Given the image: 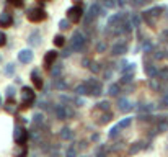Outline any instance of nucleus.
I'll return each mask as SVG.
<instances>
[{"label": "nucleus", "instance_id": "1", "mask_svg": "<svg viewBox=\"0 0 168 157\" xmlns=\"http://www.w3.org/2000/svg\"><path fill=\"white\" fill-rule=\"evenodd\" d=\"M85 46V36H83V33H80V31H75L74 33V36H72L70 39V48H72V51H82Z\"/></svg>", "mask_w": 168, "mask_h": 157}, {"label": "nucleus", "instance_id": "2", "mask_svg": "<svg viewBox=\"0 0 168 157\" xmlns=\"http://www.w3.org/2000/svg\"><path fill=\"white\" fill-rule=\"evenodd\" d=\"M26 17H28V20L30 21H33V23H39V21H42V20H46V12L42 10V8H33V10H30L26 13Z\"/></svg>", "mask_w": 168, "mask_h": 157}, {"label": "nucleus", "instance_id": "3", "mask_svg": "<svg viewBox=\"0 0 168 157\" xmlns=\"http://www.w3.org/2000/svg\"><path fill=\"white\" fill-rule=\"evenodd\" d=\"M67 18H69V21H72V23H78V21L82 20V8H80L78 5L70 7L67 10Z\"/></svg>", "mask_w": 168, "mask_h": 157}, {"label": "nucleus", "instance_id": "4", "mask_svg": "<svg viewBox=\"0 0 168 157\" xmlns=\"http://www.w3.org/2000/svg\"><path fill=\"white\" fill-rule=\"evenodd\" d=\"M15 141H17V144L25 146V142L28 141V131L25 128H21V126L15 128Z\"/></svg>", "mask_w": 168, "mask_h": 157}, {"label": "nucleus", "instance_id": "5", "mask_svg": "<svg viewBox=\"0 0 168 157\" xmlns=\"http://www.w3.org/2000/svg\"><path fill=\"white\" fill-rule=\"evenodd\" d=\"M88 84V89H90V94L95 95V97H100L101 95V92H103V87H101V84L96 80V78H91L90 82H86Z\"/></svg>", "mask_w": 168, "mask_h": 157}, {"label": "nucleus", "instance_id": "6", "mask_svg": "<svg viewBox=\"0 0 168 157\" xmlns=\"http://www.w3.org/2000/svg\"><path fill=\"white\" fill-rule=\"evenodd\" d=\"M126 53H127V44L126 43H116V44L113 46V49H111L113 56H122Z\"/></svg>", "mask_w": 168, "mask_h": 157}, {"label": "nucleus", "instance_id": "7", "mask_svg": "<svg viewBox=\"0 0 168 157\" xmlns=\"http://www.w3.org/2000/svg\"><path fill=\"white\" fill-rule=\"evenodd\" d=\"M21 97H23V102L25 103H33L34 102V92H33V89L23 87V90H21Z\"/></svg>", "mask_w": 168, "mask_h": 157}, {"label": "nucleus", "instance_id": "8", "mask_svg": "<svg viewBox=\"0 0 168 157\" xmlns=\"http://www.w3.org/2000/svg\"><path fill=\"white\" fill-rule=\"evenodd\" d=\"M33 58H34V56H33V51H31V49H23V51L18 53V59H20L21 62H25V64L31 62Z\"/></svg>", "mask_w": 168, "mask_h": 157}, {"label": "nucleus", "instance_id": "9", "mask_svg": "<svg viewBox=\"0 0 168 157\" xmlns=\"http://www.w3.org/2000/svg\"><path fill=\"white\" fill-rule=\"evenodd\" d=\"M54 115L57 116V119H65V118L69 116L67 106H64V105H57V106H54Z\"/></svg>", "mask_w": 168, "mask_h": 157}, {"label": "nucleus", "instance_id": "10", "mask_svg": "<svg viewBox=\"0 0 168 157\" xmlns=\"http://www.w3.org/2000/svg\"><path fill=\"white\" fill-rule=\"evenodd\" d=\"M56 59H57V51H47L46 56H44V59H42V62H44L46 67H51L56 62Z\"/></svg>", "mask_w": 168, "mask_h": 157}, {"label": "nucleus", "instance_id": "11", "mask_svg": "<svg viewBox=\"0 0 168 157\" xmlns=\"http://www.w3.org/2000/svg\"><path fill=\"white\" fill-rule=\"evenodd\" d=\"M12 23H13V18H12V15H10L8 12H3L2 15H0V26L8 28V26H12Z\"/></svg>", "mask_w": 168, "mask_h": 157}, {"label": "nucleus", "instance_id": "12", "mask_svg": "<svg viewBox=\"0 0 168 157\" xmlns=\"http://www.w3.org/2000/svg\"><path fill=\"white\" fill-rule=\"evenodd\" d=\"M98 15H100V5H98V3H93V5L90 7L88 17L85 18V23H90V21H91V18H96Z\"/></svg>", "mask_w": 168, "mask_h": 157}, {"label": "nucleus", "instance_id": "13", "mask_svg": "<svg viewBox=\"0 0 168 157\" xmlns=\"http://www.w3.org/2000/svg\"><path fill=\"white\" fill-rule=\"evenodd\" d=\"M118 106H119L121 111H129V110H132V103H131L127 98H119Z\"/></svg>", "mask_w": 168, "mask_h": 157}, {"label": "nucleus", "instance_id": "14", "mask_svg": "<svg viewBox=\"0 0 168 157\" xmlns=\"http://www.w3.org/2000/svg\"><path fill=\"white\" fill-rule=\"evenodd\" d=\"M31 77H33V82H34V85H36V89H42V77H39V72L38 70H33L31 72Z\"/></svg>", "mask_w": 168, "mask_h": 157}, {"label": "nucleus", "instance_id": "15", "mask_svg": "<svg viewBox=\"0 0 168 157\" xmlns=\"http://www.w3.org/2000/svg\"><path fill=\"white\" fill-rule=\"evenodd\" d=\"M75 92L78 95H86V94H90V89H88V84L83 82V84H80L75 87Z\"/></svg>", "mask_w": 168, "mask_h": 157}, {"label": "nucleus", "instance_id": "16", "mask_svg": "<svg viewBox=\"0 0 168 157\" xmlns=\"http://www.w3.org/2000/svg\"><path fill=\"white\" fill-rule=\"evenodd\" d=\"M61 138H62L64 141H70L72 138H74V133H72V129H69V128H62Z\"/></svg>", "mask_w": 168, "mask_h": 157}, {"label": "nucleus", "instance_id": "17", "mask_svg": "<svg viewBox=\"0 0 168 157\" xmlns=\"http://www.w3.org/2000/svg\"><path fill=\"white\" fill-rule=\"evenodd\" d=\"M142 147H144L142 142H134V144L129 147V154H131V155H134V154H137L139 151H142Z\"/></svg>", "mask_w": 168, "mask_h": 157}, {"label": "nucleus", "instance_id": "18", "mask_svg": "<svg viewBox=\"0 0 168 157\" xmlns=\"http://www.w3.org/2000/svg\"><path fill=\"white\" fill-rule=\"evenodd\" d=\"M145 74H147L149 77H155V75H158V70L153 66H145Z\"/></svg>", "mask_w": 168, "mask_h": 157}, {"label": "nucleus", "instance_id": "19", "mask_svg": "<svg viewBox=\"0 0 168 157\" xmlns=\"http://www.w3.org/2000/svg\"><path fill=\"white\" fill-rule=\"evenodd\" d=\"M131 123H132V118H124V119H121L119 121V128H121V129H126V128H129L131 126Z\"/></svg>", "mask_w": 168, "mask_h": 157}, {"label": "nucleus", "instance_id": "20", "mask_svg": "<svg viewBox=\"0 0 168 157\" xmlns=\"http://www.w3.org/2000/svg\"><path fill=\"white\" fill-rule=\"evenodd\" d=\"M119 131H121V128H119V124H116V126H113L111 129H109V133H108V136H109V138L113 139V138H116V136H118V133H119Z\"/></svg>", "mask_w": 168, "mask_h": 157}, {"label": "nucleus", "instance_id": "21", "mask_svg": "<svg viewBox=\"0 0 168 157\" xmlns=\"http://www.w3.org/2000/svg\"><path fill=\"white\" fill-rule=\"evenodd\" d=\"M65 43V38L62 36V34H57V36H54V44L56 46H64Z\"/></svg>", "mask_w": 168, "mask_h": 157}, {"label": "nucleus", "instance_id": "22", "mask_svg": "<svg viewBox=\"0 0 168 157\" xmlns=\"http://www.w3.org/2000/svg\"><path fill=\"white\" fill-rule=\"evenodd\" d=\"M118 92H119V84H113L111 87H109V95H118Z\"/></svg>", "mask_w": 168, "mask_h": 157}, {"label": "nucleus", "instance_id": "23", "mask_svg": "<svg viewBox=\"0 0 168 157\" xmlns=\"http://www.w3.org/2000/svg\"><path fill=\"white\" fill-rule=\"evenodd\" d=\"M157 129H158L160 133L166 131V129H168V121H160V123H158V126H157Z\"/></svg>", "mask_w": 168, "mask_h": 157}, {"label": "nucleus", "instance_id": "24", "mask_svg": "<svg viewBox=\"0 0 168 157\" xmlns=\"http://www.w3.org/2000/svg\"><path fill=\"white\" fill-rule=\"evenodd\" d=\"M38 38H39V33H33L28 41H30V44H33V46H34V44H38V43H39V41H38Z\"/></svg>", "mask_w": 168, "mask_h": 157}, {"label": "nucleus", "instance_id": "25", "mask_svg": "<svg viewBox=\"0 0 168 157\" xmlns=\"http://www.w3.org/2000/svg\"><path fill=\"white\" fill-rule=\"evenodd\" d=\"M101 2H103V5L106 7V8H114V7H116L114 0H101Z\"/></svg>", "mask_w": 168, "mask_h": 157}, {"label": "nucleus", "instance_id": "26", "mask_svg": "<svg viewBox=\"0 0 168 157\" xmlns=\"http://www.w3.org/2000/svg\"><path fill=\"white\" fill-rule=\"evenodd\" d=\"M62 66H61V64H59V66H56L54 69H52V77H59L61 75V72H62Z\"/></svg>", "mask_w": 168, "mask_h": 157}, {"label": "nucleus", "instance_id": "27", "mask_svg": "<svg viewBox=\"0 0 168 157\" xmlns=\"http://www.w3.org/2000/svg\"><path fill=\"white\" fill-rule=\"evenodd\" d=\"M98 108L103 110V111H108L109 110V102H108V100H106V102H100L98 103Z\"/></svg>", "mask_w": 168, "mask_h": 157}, {"label": "nucleus", "instance_id": "28", "mask_svg": "<svg viewBox=\"0 0 168 157\" xmlns=\"http://www.w3.org/2000/svg\"><path fill=\"white\" fill-rule=\"evenodd\" d=\"M69 25H70L69 20H61V21H59V28H61V30H67Z\"/></svg>", "mask_w": 168, "mask_h": 157}, {"label": "nucleus", "instance_id": "29", "mask_svg": "<svg viewBox=\"0 0 168 157\" xmlns=\"http://www.w3.org/2000/svg\"><path fill=\"white\" fill-rule=\"evenodd\" d=\"M13 72H15V64H8V66L5 67V74H8V75H12Z\"/></svg>", "mask_w": 168, "mask_h": 157}, {"label": "nucleus", "instance_id": "30", "mask_svg": "<svg viewBox=\"0 0 168 157\" xmlns=\"http://www.w3.org/2000/svg\"><path fill=\"white\" fill-rule=\"evenodd\" d=\"M44 121V115L42 113H36L34 115V123H42Z\"/></svg>", "mask_w": 168, "mask_h": 157}, {"label": "nucleus", "instance_id": "31", "mask_svg": "<svg viewBox=\"0 0 168 157\" xmlns=\"http://www.w3.org/2000/svg\"><path fill=\"white\" fill-rule=\"evenodd\" d=\"M158 75L162 77V78H165V80H168V67H165V69H162L158 72Z\"/></svg>", "mask_w": 168, "mask_h": 157}, {"label": "nucleus", "instance_id": "32", "mask_svg": "<svg viewBox=\"0 0 168 157\" xmlns=\"http://www.w3.org/2000/svg\"><path fill=\"white\" fill-rule=\"evenodd\" d=\"M13 95H15V89H13V87H8V89H7V98L12 100Z\"/></svg>", "mask_w": 168, "mask_h": 157}, {"label": "nucleus", "instance_id": "33", "mask_svg": "<svg viewBox=\"0 0 168 157\" xmlns=\"http://www.w3.org/2000/svg\"><path fill=\"white\" fill-rule=\"evenodd\" d=\"M54 87H56V89H65V87H67V84L62 82V80H57V82L54 84Z\"/></svg>", "mask_w": 168, "mask_h": 157}, {"label": "nucleus", "instance_id": "34", "mask_svg": "<svg viewBox=\"0 0 168 157\" xmlns=\"http://www.w3.org/2000/svg\"><path fill=\"white\" fill-rule=\"evenodd\" d=\"M96 51H98V53H103V51H106V43H100V44L96 46Z\"/></svg>", "mask_w": 168, "mask_h": 157}, {"label": "nucleus", "instance_id": "35", "mask_svg": "<svg viewBox=\"0 0 168 157\" xmlns=\"http://www.w3.org/2000/svg\"><path fill=\"white\" fill-rule=\"evenodd\" d=\"M113 116H111V113H106V115H103V118H101V121L100 123H108L109 119H111Z\"/></svg>", "mask_w": 168, "mask_h": 157}, {"label": "nucleus", "instance_id": "36", "mask_svg": "<svg viewBox=\"0 0 168 157\" xmlns=\"http://www.w3.org/2000/svg\"><path fill=\"white\" fill-rule=\"evenodd\" d=\"M5 43H7V36L3 31H0V46H5Z\"/></svg>", "mask_w": 168, "mask_h": 157}, {"label": "nucleus", "instance_id": "37", "mask_svg": "<svg viewBox=\"0 0 168 157\" xmlns=\"http://www.w3.org/2000/svg\"><path fill=\"white\" fill-rule=\"evenodd\" d=\"M131 78H132V74H126V75L122 77V80H121V82H122V84H129V82H131Z\"/></svg>", "mask_w": 168, "mask_h": 157}, {"label": "nucleus", "instance_id": "38", "mask_svg": "<svg viewBox=\"0 0 168 157\" xmlns=\"http://www.w3.org/2000/svg\"><path fill=\"white\" fill-rule=\"evenodd\" d=\"M90 69H91V72H100V66H98V64H91V66H90Z\"/></svg>", "mask_w": 168, "mask_h": 157}, {"label": "nucleus", "instance_id": "39", "mask_svg": "<svg viewBox=\"0 0 168 157\" xmlns=\"http://www.w3.org/2000/svg\"><path fill=\"white\" fill-rule=\"evenodd\" d=\"M10 3H13L15 7H21L23 5V0H10Z\"/></svg>", "mask_w": 168, "mask_h": 157}, {"label": "nucleus", "instance_id": "40", "mask_svg": "<svg viewBox=\"0 0 168 157\" xmlns=\"http://www.w3.org/2000/svg\"><path fill=\"white\" fill-rule=\"evenodd\" d=\"M74 155H75V149H74V147H70V149H69V152H67V157H74Z\"/></svg>", "mask_w": 168, "mask_h": 157}, {"label": "nucleus", "instance_id": "41", "mask_svg": "<svg viewBox=\"0 0 168 157\" xmlns=\"http://www.w3.org/2000/svg\"><path fill=\"white\" fill-rule=\"evenodd\" d=\"M162 103H163L165 106H168V94H165V95H163V98H162Z\"/></svg>", "mask_w": 168, "mask_h": 157}, {"label": "nucleus", "instance_id": "42", "mask_svg": "<svg viewBox=\"0 0 168 157\" xmlns=\"http://www.w3.org/2000/svg\"><path fill=\"white\" fill-rule=\"evenodd\" d=\"M145 2H147V0H132V3H134V5H144Z\"/></svg>", "mask_w": 168, "mask_h": 157}, {"label": "nucleus", "instance_id": "43", "mask_svg": "<svg viewBox=\"0 0 168 157\" xmlns=\"http://www.w3.org/2000/svg\"><path fill=\"white\" fill-rule=\"evenodd\" d=\"M26 154H28V151H26V149H23V151L18 152V157H26Z\"/></svg>", "mask_w": 168, "mask_h": 157}, {"label": "nucleus", "instance_id": "44", "mask_svg": "<svg viewBox=\"0 0 168 157\" xmlns=\"http://www.w3.org/2000/svg\"><path fill=\"white\" fill-rule=\"evenodd\" d=\"M144 49H145V51H150V49H152V44H150V43H147V44L144 46Z\"/></svg>", "mask_w": 168, "mask_h": 157}, {"label": "nucleus", "instance_id": "45", "mask_svg": "<svg viewBox=\"0 0 168 157\" xmlns=\"http://www.w3.org/2000/svg\"><path fill=\"white\" fill-rule=\"evenodd\" d=\"M98 157H105V155H103V154H100V155H98Z\"/></svg>", "mask_w": 168, "mask_h": 157}, {"label": "nucleus", "instance_id": "46", "mask_svg": "<svg viewBox=\"0 0 168 157\" xmlns=\"http://www.w3.org/2000/svg\"><path fill=\"white\" fill-rule=\"evenodd\" d=\"M0 105H2V97H0Z\"/></svg>", "mask_w": 168, "mask_h": 157}]
</instances>
